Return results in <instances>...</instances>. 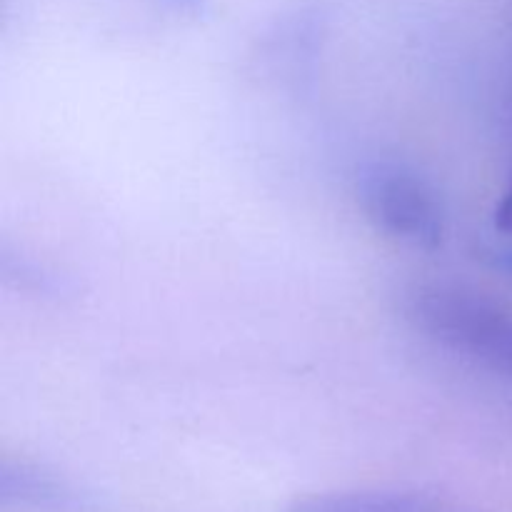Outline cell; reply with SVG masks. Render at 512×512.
<instances>
[{"label":"cell","instance_id":"6da1fadb","mask_svg":"<svg viewBox=\"0 0 512 512\" xmlns=\"http://www.w3.org/2000/svg\"><path fill=\"white\" fill-rule=\"evenodd\" d=\"M408 313L445 348L512 380L510 308L455 285H423L410 295Z\"/></svg>","mask_w":512,"mask_h":512},{"label":"cell","instance_id":"7a4b0ae2","mask_svg":"<svg viewBox=\"0 0 512 512\" xmlns=\"http://www.w3.org/2000/svg\"><path fill=\"white\" fill-rule=\"evenodd\" d=\"M358 200L365 218L388 238L423 250L443 243V203L433 185L408 165H368L358 178Z\"/></svg>","mask_w":512,"mask_h":512},{"label":"cell","instance_id":"3957f363","mask_svg":"<svg viewBox=\"0 0 512 512\" xmlns=\"http://www.w3.org/2000/svg\"><path fill=\"white\" fill-rule=\"evenodd\" d=\"M285 512H475L428 493L410 490H330L285 505Z\"/></svg>","mask_w":512,"mask_h":512},{"label":"cell","instance_id":"277c9868","mask_svg":"<svg viewBox=\"0 0 512 512\" xmlns=\"http://www.w3.org/2000/svg\"><path fill=\"white\" fill-rule=\"evenodd\" d=\"M0 503L28 510H73L80 505V495L73 485L50 470L25 460H3Z\"/></svg>","mask_w":512,"mask_h":512},{"label":"cell","instance_id":"5b68a950","mask_svg":"<svg viewBox=\"0 0 512 512\" xmlns=\"http://www.w3.org/2000/svg\"><path fill=\"white\" fill-rule=\"evenodd\" d=\"M480 258H483L493 270H498V273L512 278V243L483 245V250H480Z\"/></svg>","mask_w":512,"mask_h":512},{"label":"cell","instance_id":"8992f818","mask_svg":"<svg viewBox=\"0 0 512 512\" xmlns=\"http://www.w3.org/2000/svg\"><path fill=\"white\" fill-rule=\"evenodd\" d=\"M495 230L512 238V168H510V178H508V185H505L503 198H500L498 208H495Z\"/></svg>","mask_w":512,"mask_h":512}]
</instances>
